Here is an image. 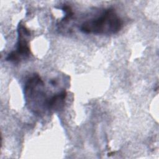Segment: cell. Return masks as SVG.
I'll return each instance as SVG.
<instances>
[{
  "label": "cell",
  "mask_w": 159,
  "mask_h": 159,
  "mask_svg": "<svg viewBox=\"0 0 159 159\" xmlns=\"http://www.w3.org/2000/svg\"><path fill=\"white\" fill-rule=\"evenodd\" d=\"M62 9L65 12V16L64 18L62 19V20L66 22V21L68 20L72 17L73 12H72L71 7L70 6H68L66 5L63 6V7H62Z\"/></svg>",
  "instance_id": "obj_5"
},
{
  "label": "cell",
  "mask_w": 159,
  "mask_h": 159,
  "mask_svg": "<svg viewBox=\"0 0 159 159\" xmlns=\"http://www.w3.org/2000/svg\"><path fill=\"white\" fill-rule=\"evenodd\" d=\"M24 98L29 109L35 114L41 115L48 110V101L41 78L35 74L26 81Z\"/></svg>",
  "instance_id": "obj_2"
},
{
  "label": "cell",
  "mask_w": 159,
  "mask_h": 159,
  "mask_svg": "<svg viewBox=\"0 0 159 159\" xmlns=\"http://www.w3.org/2000/svg\"><path fill=\"white\" fill-rule=\"evenodd\" d=\"M67 96L66 90H63L60 93L55 94L48 101V110L57 111L62 109L65 105V101Z\"/></svg>",
  "instance_id": "obj_4"
},
{
  "label": "cell",
  "mask_w": 159,
  "mask_h": 159,
  "mask_svg": "<svg viewBox=\"0 0 159 159\" xmlns=\"http://www.w3.org/2000/svg\"><path fill=\"white\" fill-rule=\"evenodd\" d=\"M18 40L15 51L8 54L6 60L12 62H18L27 58L30 53L27 38L30 37V31L21 23H19L17 29Z\"/></svg>",
  "instance_id": "obj_3"
},
{
  "label": "cell",
  "mask_w": 159,
  "mask_h": 159,
  "mask_svg": "<svg viewBox=\"0 0 159 159\" xmlns=\"http://www.w3.org/2000/svg\"><path fill=\"white\" fill-rule=\"evenodd\" d=\"M122 26L120 18L113 9L109 8L99 16L84 22L80 30L85 34L111 35L117 33Z\"/></svg>",
  "instance_id": "obj_1"
}]
</instances>
